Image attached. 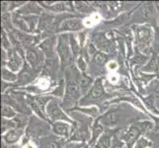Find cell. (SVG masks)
Listing matches in <instances>:
<instances>
[{
	"label": "cell",
	"instance_id": "obj_15",
	"mask_svg": "<svg viewBox=\"0 0 159 148\" xmlns=\"http://www.w3.org/2000/svg\"><path fill=\"white\" fill-rule=\"evenodd\" d=\"M65 139L57 137L54 134H50L39 141L38 148H65Z\"/></svg>",
	"mask_w": 159,
	"mask_h": 148
},
{
	"label": "cell",
	"instance_id": "obj_10",
	"mask_svg": "<svg viewBox=\"0 0 159 148\" xmlns=\"http://www.w3.org/2000/svg\"><path fill=\"white\" fill-rule=\"evenodd\" d=\"M98 120L105 128H115L120 120V110L118 107L109 108L102 114H100V117L98 118Z\"/></svg>",
	"mask_w": 159,
	"mask_h": 148
},
{
	"label": "cell",
	"instance_id": "obj_33",
	"mask_svg": "<svg viewBox=\"0 0 159 148\" xmlns=\"http://www.w3.org/2000/svg\"><path fill=\"white\" fill-rule=\"evenodd\" d=\"M118 67H119L118 62H117V61H115V60H110V61L108 62V64H107V68H108L109 70H111V71L117 70Z\"/></svg>",
	"mask_w": 159,
	"mask_h": 148
},
{
	"label": "cell",
	"instance_id": "obj_22",
	"mask_svg": "<svg viewBox=\"0 0 159 148\" xmlns=\"http://www.w3.org/2000/svg\"><path fill=\"white\" fill-rule=\"evenodd\" d=\"M150 59V56H145L142 52H140L138 48L134 47V52L133 56H131L129 60V64L130 66H139V68H141L142 66L148 62V60Z\"/></svg>",
	"mask_w": 159,
	"mask_h": 148
},
{
	"label": "cell",
	"instance_id": "obj_21",
	"mask_svg": "<svg viewBox=\"0 0 159 148\" xmlns=\"http://www.w3.org/2000/svg\"><path fill=\"white\" fill-rule=\"evenodd\" d=\"M104 125L96 119L94 120V123H92L91 127V136H90V140L88 141V144L91 147H94L97 140L100 138V136L104 133Z\"/></svg>",
	"mask_w": 159,
	"mask_h": 148
},
{
	"label": "cell",
	"instance_id": "obj_35",
	"mask_svg": "<svg viewBox=\"0 0 159 148\" xmlns=\"http://www.w3.org/2000/svg\"><path fill=\"white\" fill-rule=\"evenodd\" d=\"M154 52H158V53H159V45H158V49H157V51H154Z\"/></svg>",
	"mask_w": 159,
	"mask_h": 148
},
{
	"label": "cell",
	"instance_id": "obj_20",
	"mask_svg": "<svg viewBox=\"0 0 159 148\" xmlns=\"http://www.w3.org/2000/svg\"><path fill=\"white\" fill-rule=\"evenodd\" d=\"M118 129H108V131H105L101 136L100 138L97 140L96 144L94 148H111L113 145V140H114V136L117 133Z\"/></svg>",
	"mask_w": 159,
	"mask_h": 148
},
{
	"label": "cell",
	"instance_id": "obj_31",
	"mask_svg": "<svg viewBox=\"0 0 159 148\" xmlns=\"http://www.w3.org/2000/svg\"><path fill=\"white\" fill-rule=\"evenodd\" d=\"M87 33H88V30H87V29L77 33V39H78V42H79V45L81 46L82 48L85 47L86 41H87V39H88V37H87Z\"/></svg>",
	"mask_w": 159,
	"mask_h": 148
},
{
	"label": "cell",
	"instance_id": "obj_17",
	"mask_svg": "<svg viewBox=\"0 0 159 148\" xmlns=\"http://www.w3.org/2000/svg\"><path fill=\"white\" fill-rule=\"evenodd\" d=\"M76 82H77L79 88L81 90L82 97L85 96L90 91L93 83H94L91 76H89L86 73H81L80 71H78L77 74H76Z\"/></svg>",
	"mask_w": 159,
	"mask_h": 148
},
{
	"label": "cell",
	"instance_id": "obj_23",
	"mask_svg": "<svg viewBox=\"0 0 159 148\" xmlns=\"http://www.w3.org/2000/svg\"><path fill=\"white\" fill-rule=\"evenodd\" d=\"M74 8L76 14L78 13V15L85 16V15H92L95 12H97V10L95 7L89 2H80V1H75L74 2Z\"/></svg>",
	"mask_w": 159,
	"mask_h": 148
},
{
	"label": "cell",
	"instance_id": "obj_6",
	"mask_svg": "<svg viewBox=\"0 0 159 148\" xmlns=\"http://www.w3.org/2000/svg\"><path fill=\"white\" fill-rule=\"evenodd\" d=\"M91 43L98 51L105 52L107 54L114 52L115 48H116L113 36L108 37L107 32H102V31L94 32L91 36Z\"/></svg>",
	"mask_w": 159,
	"mask_h": 148
},
{
	"label": "cell",
	"instance_id": "obj_5",
	"mask_svg": "<svg viewBox=\"0 0 159 148\" xmlns=\"http://www.w3.org/2000/svg\"><path fill=\"white\" fill-rule=\"evenodd\" d=\"M60 103L61 102H59L58 99L53 98L47 105L46 114L48 119V122H50V123H57V122H65L70 123L72 127H74L76 122L71 117L67 116V113L64 112Z\"/></svg>",
	"mask_w": 159,
	"mask_h": 148
},
{
	"label": "cell",
	"instance_id": "obj_9",
	"mask_svg": "<svg viewBox=\"0 0 159 148\" xmlns=\"http://www.w3.org/2000/svg\"><path fill=\"white\" fill-rule=\"evenodd\" d=\"M39 75L40 74H38L36 71L31 67V65L25 60L23 67H22V69L18 73V79H17V82L14 84L13 89L23 88V87L33 84L37 80Z\"/></svg>",
	"mask_w": 159,
	"mask_h": 148
},
{
	"label": "cell",
	"instance_id": "obj_30",
	"mask_svg": "<svg viewBox=\"0 0 159 148\" xmlns=\"http://www.w3.org/2000/svg\"><path fill=\"white\" fill-rule=\"evenodd\" d=\"M1 46L2 48L5 49V51H9L13 47H12V43L10 41V38L8 35V32H6L5 30H1Z\"/></svg>",
	"mask_w": 159,
	"mask_h": 148
},
{
	"label": "cell",
	"instance_id": "obj_8",
	"mask_svg": "<svg viewBox=\"0 0 159 148\" xmlns=\"http://www.w3.org/2000/svg\"><path fill=\"white\" fill-rule=\"evenodd\" d=\"M85 16L77 15L74 17L65 19L59 26V29L57 31V35L59 34H65V33H79L86 29L85 22H84Z\"/></svg>",
	"mask_w": 159,
	"mask_h": 148
},
{
	"label": "cell",
	"instance_id": "obj_16",
	"mask_svg": "<svg viewBox=\"0 0 159 148\" xmlns=\"http://www.w3.org/2000/svg\"><path fill=\"white\" fill-rule=\"evenodd\" d=\"M43 10L42 8V6L39 4V2H34V1H30L27 2L25 5H23L22 7H20L18 10H16L15 12L18 15H22V16H27V15H38L40 16Z\"/></svg>",
	"mask_w": 159,
	"mask_h": 148
},
{
	"label": "cell",
	"instance_id": "obj_32",
	"mask_svg": "<svg viewBox=\"0 0 159 148\" xmlns=\"http://www.w3.org/2000/svg\"><path fill=\"white\" fill-rule=\"evenodd\" d=\"M111 148H127L125 147V143L124 141H122L120 138H118V136L115 134L114 140H113V145Z\"/></svg>",
	"mask_w": 159,
	"mask_h": 148
},
{
	"label": "cell",
	"instance_id": "obj_1",
	"mask_svg": "<svg viewBox=\"0 0 159 148\" xmlns=\"http://www.w3.org/2000/svg\"><path fill=\"white\" fill-rule=\"evenodd\" d=\"M134 38V47L140 52L145 56H152L154 52L155 45V31L153 27L148 24L143 25H133L131 26Z\"/></svg>",
	"mask_w": 159,
	"mask_h": 148
},
{
	"label": "cell",
	"instance_id": "obj_13",
	"mask_svg": "<svg viewBox=\"0 0 159 148\" xmlns=\"http://www.w3.org/2000/svg\"><path fill=\"white\" fill-rule=\"evenodd\" d=\"M52 132L57 137L63 139H69L72 134V125L65 122H57L52 123Z\"/></svg>",
	"mask_w": 159,
	"mask_h": 148
},
{
	"label": "cell",
	"instance_id": "obj_28",
	"mask_svg": "<svg viewBox=\"0 0 159 148\" xmlns=\"http://www.w3.org/2000/svg\"><path fill=\"white\" fill-rule=\"evenodd\" d=\"M154 143L151 139H149L146 135H142L136 140L134 145V148H151L153 147Z\"/></svg>",
	"mask_w": 159,
	"mask_h": 148
},
{
	"label": "cell",
	"instance_id": "obj_18",
	"mask_svg": "<svg viewBox=\"0 0 159 148\" xmlns=\"http://www.w3.org/2000/svg\"><path fill=\"white\" fill-rule=\"evenodd\" d=\"M139 70L143 73H151L153 75L159 76V53L156 52H153L148 62L144 66L139 68Z\"/></svg>",
	"mask_w": 159,
	"mask_h": 148
},
{
	"label": "cell",
	"instance_id": "obj_14",
	"mask_svg": "<svg viewBox=\"0 0 159 148\" xmlns=\"http://www.w3.org/2000/svg\"><path fill=\"white\" fill-rule=\"evenodd\" d=\"M26 133L25 128H14L2 134V142L7 146H13L23 139Z\"/></svg>",
	"mask_w": 159,
	"mask_h": 148
},
{
	"label": "cell",
	"instance_id": "obj_7",
	"mask_svg": "<svg viewBox=\"0 0 159 148\" xmlns=\"http://www.w3.org/2000/svg\"><path fill=\"white\" fill-rule=\"evenodd\" d=\"M26 56H25V60L28 62L31 67L34 69L38 74L42 73L43 65L46 62V56L43 52L40 49L38 46L31 47L26 49Z\"/></svg>",
	"mask_w": 159,
	"mask_h": 148
},
{
	"label": "cell",
	"instance_id": "obj_12",
	"mask_svg": "<svg viewBox=\"0 0 159 148\" xmlns=\"http://www.w3.org/2000/svg\"><path fill=\"white\" fill-rule=\"evenodd\" d=\"M8 53V61L6 63V66L8 69H10L13 72H18L22 69L25 62V59L22 57L20 54L16 52V49H14L13 47L7 51Z\"/></svg>",
	"mask_w": 159,
	"mask_h": 148
},
{
	"label": "cell",
	"instance_id": "obj_2",
	"mask_svg": "<svg viewBox=\"0 0 159 148\" xmlns=\"http://www.w3.org/2000/svg\"><path fill=\"white\" fill-rule=\"evenodd\" d=\"M111 98H113V94H109L106 91V87L105 84H104V78L98 77L94 80V83H93L90 91L81 98L79 105L82 107H87L89 105H98V107H105L107 104L106 101Z\"/></svg>",
	"mask_w": 159,
	"mask_h": 148
},
{
	"label": "cell",
	"instance_id": "obj_36",
	"mask_svg": "<svg viewBox=\"0 0 159 148\" xmlns=\"http://www.w3.org/2000/svg\"><path fill=\"white\" fill-rule=\"evenodd\" d=\"M158 11H159V10H158Z\"/></svg>",
	"mask_w": 159,
	"mask_h": 148
},
{
	"label": "cell",
	"instance_id": "obj_34",
	"mask_svg": "<svg viewBox=\"0 0 159 148\" xmlns=\"http://www.w3.org/2000/svg\"><path fill=\"white\" fill-rule=\"evenodd\" d=\"M125 147L127 148H134V146H127V145H125Z\"/></svg>",
	"mask_w": 159,
	"mask_h": 148
},
{
	"label": "cell",
	"instance_id": "obj_24",
	"mask_svg": "<svg viewBox=\"0 0 159 148\" xmlns=\"http://www.w3.org/2000/svg\"><path fill=\"white\" fill-rule=\"evenodd\" d=\"M110 56L105 52H102L100 51H97L96 53L91 57V62L95 65V66H100V67H104L107 66Z\"/></svg>",
	"mask_w": 159,
	"mask_h": 148
},
{
	"label": "cell",
	"instance_id": "obj_25",
	"mask_svg": "<svg viewBox=\"0 0 159 148\" xmlns=\"http://www.w3.org/2000/svg\"><path fill=\"white\" fill-rule=\"evenodd\" d=\"M65 88H66L65 79H60V80H58L57 86L52 89V91L48 93V94H50L51 96L57 98V99H60V98L63 99L64 94H65Z\"/></svg>",
	"mask_w": 159,
	"mask_h": 148
},
{
	"label": "cell",
	"instance_id": "obj_11",
	"mask_svg": "<svg viewBox=\"0 0 159 148\" xmlns=\"http://www.w3.org/2000/svg\"><path fill=\"white\" fill-rule=\"evenodd\" d=\"M57 36H52L47 38L42 41L38 47L45 54L46 58H51L57 56Z\"/></svg>",
	"mask_w": 159,
	"mask_h": 148
},
{
	"label": "cell",
	"instance_id": "obj_4",
	"mask_svg": "<svg viewBox=\"0 0 159 148\" xmlns=\"http://www.w3.org/2000/svg\"><path fill=\"white\" fill-rule=\"evenodd\" d=\"M51 131L52 125L50 123L42 119L37 116H32L29 119V123L26 128L25 135L30 140L39 143V141L42 138L51 134Z\"/></svg>",
	"mask_w": 159,
	"mask_h": 148
},
{
	"label": "cell",
	"instance_id": "obj_26",
	"mask_svg": "<svg viewBox=\"0 0 159 148\" xmlns=\"http://www.w3.org/2000/svg\"><path fill=\"white\" fill-rule=\"evenodd\" d=\"M17 79H18V74L11 71L7 67H2V81L11 84H15L17 82Z\"/></svg>",
	"mask_w": 159,
	"mask_h": 148
},
{
	"label": "cell",
	"instance_id": "obj_27",
	"mask_svg": "<svg viewBox=\"0 0 159 148\" xmlns=\"http://www.w3.org/2000/svg\"><path fill=\"white\" fill-rule=\"evenodd\" d=\"M14 128H18L17 123H16V119H5L2 118V123H1V132L2 134L7 132L8 130L14 129Z\"/></svg>",
	"mask_w": 159,
	"mask_h": 148
},
{
	"label": "cell",
	"instance_id": "obj_19",
	"mask_svg": "<svg viewBox=\"0 0 159 148\" xmlns=\"http://www.w3.org/2000/svg\"><path fill=\"white\" fill-rule=\"evenodd\" d=\"M71 112H76L84 114V116L90 117L92 119H98L101 114V110L99 109L98 106H87V107H82V106H76L74 108H72L71 110H69L66 113H71Z\"/></svg>",
	"mask_w": 159,
	"mask_h": 148
},
{
	"label": "cell",
	"instance_id": "obj_3",
	"mask_svg": "<svg viewBox=\"0 0 159 148\" xmlns=\"http://www.w3.org/2000/svg\"><path fill=\"white\" fill-rule=\"evenodd\" d=\"M57 53L60 61V70L64 72L71 65L75 64V57L69 43V34H59L57 36Z\"/></svg>",
	"mask_w": 159,
	"mask_h": 148
},
{
	"label": "cell",
	"instance_id": "obj_29",
	"mask_svg": "<svg viewBox=\"0 0 159 148\" xmlns=\"http://www.w3.org/2000/svg\"><path fill=\"white\" fill-rule=\"evenodd\" d=\"M2 118L5 119H14L18 114V113L16 112V110L12 108L9 105H4L2 104Z\"/></svg>",
	"mask_w": 159,
	"mask_h": 148
}]
</instances>
